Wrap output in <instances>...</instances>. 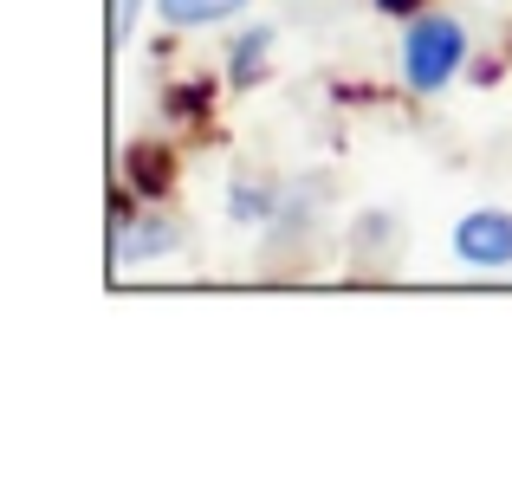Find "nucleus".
I'll list each match as a JSON object with an SVG mask.
<instances>
[{
    "instance_id": "0eeeda50",
    "label": "nucleus",
    "mask_w": 512,
    "mask_h": 499,
    "mask_svg": "<svg viewBox=\"0 0 512 499\" xmlns=\"http://www.w3.org/2000/svg\"><path fill=\"white\" fill-rule=\"evenodd\" d=\"M137 13H143V0H117V20H111V39H117V46H130V33H137Z\"/></svg>"
},
{
    "instance_id": "6e6552de",
    "label": "nucleus",
    "mask_w": 512,
    "mask_h": 499,
    "mask_svg": "<svg viewBox=\"0 0 512 499\" xmlns=\"http://www.w3.org/2000/svg\"><path fill=\"white\" fill-rule=\"evenodd\" d=\"M376 7H383V13H402V20H409V13H422V0H376Z\"/></svg>"
},
{
    "instance_id": "423d86ee",
    "label": "nucleus",
    "mask_w": 512,
    "mask_h": 499,
    "mask_svg": "<svg viewBox=\"0 0 512 499\" xmlns=\"http://www.w3.org/2000/svg\"><path fill=\"white\" fill-rule=\"evenodd\" d=\"M227 214H234L240 227H253V221H273V214H279V188H273V182H253V175H234V195H227Z\"/></svg>"
},
{
    "instance_id": "39448f33",
    "label": "nucleus",
    "mask_w": 512,
    "mask_h": 499,
    "mask_svg": "<svg viewBox=\"0 0 512 499\" xmlns=\"http://www.w3.org/2000/svg\"><path fill=\"white\" fill-rule=\"evenodd\" d=\"M240 7H247V0H156L163 26H175V33H195V26H221V20H234Z\"/></svg>"
},
{
    "instance_id": "20e7f679",
    "label": "nucleus",
    "mask_w": 512,
    "mask_h": 499,
    "mask_svg": "<svg viewBox=\"0 0 512 499\" xmlns=\"http://www.w3.org/2000/svg\"><path fill=\"white\" fill-rule=\"evenodd\" d=\"M266 59H273V26H247V33L234 39V52H227V85H234V91L260 85Z\"/></svg>"
},
{
    "instance_id": "f03ea898",
    "label": "nucleus",
    "mask_w": 512,
    "mask_h": 499,
    "mask_svg": "<svg viewBox=\"0 0 512 499\" xmlns=\"http://www.w3.org/2000/svg\"><path fill=\"white\" fill-rule=\"evenodd\" d=\"M454 260L474 273H500L512 266V214L506 208H474L454 221Z\"/></svg>"
},
{
    "instance_id": "7ed1b4c3",
    "label": "nucleus",
    "mask_w": 512,
    "mask_h": 499,
    "mask_svg": "<svg viewBox=\"0 0 512 499\" xmlns=\"http://www.w3.org/2000/svg\"><path fill=\"white\" fill-rule=\"evenodd\" d=\"M163 253H175V221L169 214H143V221H124L117 214V266H150L163 260Z\"/></svg>"
},
{
    "instance_id": "f257e3e1",
    "label": "nucleus",
    "mask_w": 512,
    "mask_h": 499,
    "mask_svg": "<svg viewBox=\"0 0 512 499\" xmlns=\"http://www.w3.org/2000/svg\"><path fill=\"white\" fill-rule=\"evenodd\" d=\"M402 85L415 98H441L467 65V26L448 13H409L402 20Z\"/></svg>"
}]
</instances>
